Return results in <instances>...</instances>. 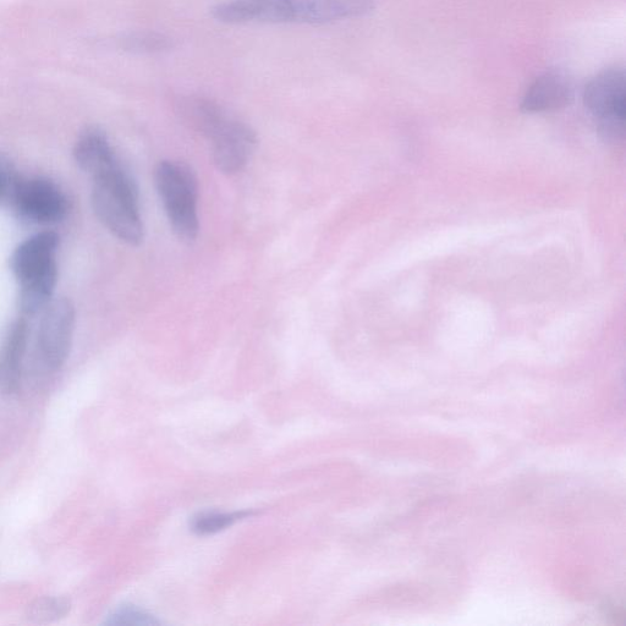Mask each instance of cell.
Listing matches in <instances>:
<instances>
[{"label":"cell","mask_w":626,"mask_h":626,"mask_svg":"<svg viewBox=\"0 0 626 626\" xmlns=\"http://www.w3.org/2000/svg\"><path fill=\"white\" fill-rule=\"evenodd\" d=\"M214 19L223 24L291 23L288 0H227L212 9Z\"/></svg>","instance_id":"10"},{"label":"cell","mask_w":626,"mask_h":626,"mask_svg":"<svg viewBox=\"0 0 626 626\" xmlns=\"http://www.w3.org/2000/svg\"><path fill=\"white\" fill-rule=\"evenodd\" d=\"M75 307L69 299L52 300L43 310L37 348L43 364L53 371L67 361L73 344Z\"/></svg>","instance_id":"4"},{"label":"cell","mask_w":626,"mask_h":626,"mask_svg":"<svg viewBox=\"0 0 626 626\" xmlns=\"http://www.w3.org/2000/svg\"><path fill=\"white\" fill-rule=\"evenodd\" d=\"M107 625H159L161 622L134 604H123L108 615Z\"/></svg>","instance_id":"15"},{"label":"cell","mask_w":626,"mask_h":626,"mask_svg":"<svg viewBox=\"0 0 626 626\" xmlns=\"http://www.w3.org/2000/svg\"><path fill=\"white\" fill-rule=\"evenodd\" d=\"M129 47L141 53H163L174 48L172 37L161 32H139L129 38Z\"/></svg>","instance_id":"16"},{"label":"cell","mask_w":626,"mask_h":626,"mask_svg":"<svg viewBox=\"0 0 626 626\" xmlns=\"http://www.w3.org/2000/svg\"><path fill=\"white\" fill-rule=\"evenodd\" d=\"M10 201L21 217L37 224L60 222L69 211L67 196L53 181L45 178L20 179Z\"/></svg>","instance_id":"6"},{"label":"cell","mask_w":626,"mask_h":626,"mask_svg":"<svg viewBox=\"0 0 626 626\" xmlns=\"http://www.w3.org/2000/svg\"><path fill=\"white\" fill-rule=\"evenodd\" d=\"M58 245L59 236L53 232L38 233L19 245L10 258V268L19 284L58 268Z\"/></svg>","instance_id":"9"},{"label":"cell","mask_w":626,"mask_h":626,"mask_svg":"<svg viewBox=\"0 0 626 626\" xmlns=\"http://www.w3.org/2000/svg\"><path fill=\"white\" fill-rule=\"evenodd\" d=\"M19 180L12 167L0 158V200L5 199V197L10 199Z\"/></svg>","instance_id":"17"},{"label":"cell","mask_w":626,"mask_h":626,"mask_svg":"<svg viewBox=\"0 0 626 626\" xmlns=\"http://www.w3.org/2000/svg\"><path fill=\"white\" fill-rule=\"evenodd\" d=\"M155 183L173 233L184 243H192L200 232L199 183L194 170L185 162L162 161Z\"/></svg>","instance_id":"2"},{"label":"cell","mask_w":626,"mask_h":626,"mask_svg":"<svg viewBox=\"0 0 626 626\" xmlns=\"http://www.w3.org/2000/svg\"><path fill=\"white\" fill-rule=\"evenodd\" d=\"M92 206L97 217L115 238L137 246L144 240L139 190L120 164L93 178Z\"/></svg>","instance_id":"1"},{"label":"cell","mask_w":626,"mask_h":626,"mask_svg":"<svg viewBox=\"0 0 626 626\" xmlns=\"http://www.w3.org/2000/svg\"><path fill=\"white\" fill-rule=\"evenodd\" d=\"M574 80L562 69L547 70L527 89L521 111L529 114L557 112L574 101Z\"/></svg>","instance_id":"7"},{"label":"cell","mask_w":626,"mask_h":626,"mask_svg":"<svg viewBox=\"0 0 626 626\" xmlns=\"http://www.w3.org/2000/svg\"><path fill=\"white\" fill-rule=\"evenodd\" d=\"M27 323L18 320L9 328L0 348V393L13 394L21 382V366L27 345Z\"/></svg>","instance_id":"11"},{"label":"cell","mask_w":626,"mask_h":626,"mask_svg":"<svg viewBox=\"0 0 626 626\" xmlns=\"http://www.w3.org/2000/svg\"><path fill=\"white\" fill-rule=\"evenodd\" d=\"M251 515V512L202 513L192 518L190 527L196 535H213Z\"/></svg>","instance_id":"14"},{"label":"cell","mask_w":626,"mask_h":626,"mask_svg":"<svg viewBox=\"0 0 626 626\" xmlns=\"http://www.w3.org/2000/svg\"><path fill=\"white\" fill-rule=\"evenodd\" d=\"M206 139L211 142L212 159L222 173L241 172L257 147V135L251 126L225 114Z\"/></svg>","instance_id":"5"},{"label":"cell","mask_w":626,"mask_h":626,"mask_svg":"<svg viewBox=\"0 0 626 626\" xmlns=\"http://www.w3.org/2000/svg\"><path fill=\"white\" fill-rule=\"evenodd\" d=\"M71 602L67 597L47 596L37 598L27 607V618L36 624H49L67 617Z\"/></svg>","instance_id":"13"},{"label":"cell","mask_w":626,"mask_h":626,"mask_svg":"<svg viewBox=\"0 0 626 626\" xmlns=\"http://www.w3.org/2000/svg\"><path fill=\"white\" fill-rule=\"evenodd\" d=\"M291 23L328 24L362 18L375 10L373 0H288Z\"/></svg>","instance_id":"8"},{"label":"cell","mask_w":626,"mask_h":626,"mask_svg":"<svg viewBox=\"0 0 626 626\" xmlns=\"http://www.w3.org/2000/svg\"><path fill=\"white\" fill-rule=\"evenodd\" d=\"M74 157L84 172L98 177L119 163L111 142L100 129H87L79 137L74 148Z\"/></svg>","instance_id":"12"},{"label":"cell","mask_w":626,"mask_h":626,"mask_svg":"<svg viewBox=\"0 0 626 626\" xmlns=\"http://www.w3.org/2000/svg\"><path fill=\"white\" fill-rule=\"evenodd\" d=\"M587 111L598 120L604 139L619 141L624 137L626 115V76L623 69H608L585 87Z\"/></svg>","instance_id":"3"}]
</instances>
